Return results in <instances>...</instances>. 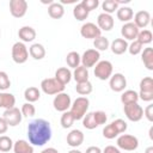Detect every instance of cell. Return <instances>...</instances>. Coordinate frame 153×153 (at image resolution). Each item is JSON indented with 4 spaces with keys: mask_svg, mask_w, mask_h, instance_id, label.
Returning a JSON list of instances; mask_svg holds the SVG:
<instances>
[{
    "mask_svg": "<svg viewBox=\"0 0 153 153\" xmlns=\"http://www.w3.org/2000/svg\"><path fill=\"white\" fill-rule=\"evenodd\" d=\"M139 31L140 30L133 22L124 23L121 27V35H122L123 39H126V41H131V42L135 41L139 35Z\"/></svg>",
    "mask_w": 153,
    "mask_h": 153,
    "instance_id": "14",
    "label": "cell"
},
{
    "mask_svg": "<svg viewBox=\"0 0 153 153\" xmlns=\"http://www.w3.org/2000/svg\"><path fill=\"white\" fill-rule=\"evenodd\" d=\"M66 62H67V66L71 67V68H76L80 66V55L76 53V51H69L66 56Z\"/></svg>",
    "mask_w": 153,
    "mask_h": 153,
    "instance_id": "33",
    "label": "cell"
},
{
    "mask_svg": "<svg viewBox=\"0 0 153 153\" xmlns=\"http://www.w3.org/2000/svg\"><path fill=\"white\" fill-rule=\"evenodd\" d=\"M85 153H102V149L98 146H90L86 148Z\"/></svg>",
    "mask_w": 153,
    "mask_h": 153,
    "instance_id": "50",
    "label": "cell"
},
{
    "mask_svg": "<svg viewBox=\"0 0 153 153\" xmlns=\"http://www.w3.org/2000/svg\"><path fill=\"white\" fill-rule=\"evenodd\" d=\"M114 66L108 60H102L94 66V75L99 80H108L112 75Z\"/></svg>",
    "mask_w": 153,
    "mask_h": 153,
    "instance_id": "6",
    "label": "cell"
},
{
    "mask_svg": "<svg viewBox=\"0 0 153 153\" xmlns=\"http://www.w3.org/2000/svg\"><path fill=\"white\" fill-rule=\"evenodd\" d=\"M88 13H90V12L86 11V8L81 5V2L76 4V5L74 6V8H73V16H74V18H75L76 20H79V22H82V20L87 19Z\"/></svg>",
    "mask_w": 153,
    "mask_h": 153,
    "instance_id": "30",
    "label": "cell"
},
{
    "mask_svg": "<svg viewBox=\"0 0 153 153\" xmlns=\"http://www.w3.org/2000/svg\"><path fill=\"white\" fill-rule=\"evenodd\" d=\"M140 92L153 93V79L151 76H145L140 81Z\"/></svg>",
    "mask_w": 153,
    "mask_h": 153,
    "instance_id": "36",
    "label": "cell"
},
{
    "mask_svg": "<svg viewBox=\"0 0 153 153\" xmlns=\"http://www.w3.org/2000/svg\"><path fill=\"white\" fill-rule=\"evenodd\" d=\"M68 153H82V152H80L79 149H76V148H73V149H71Z\"/></svg>",
    "mask_w": 153,
    "mask_h": 153,
    "instance_id": "54",
    "label": "cell"
},
{
    "mask_svg": "<svg viewBox=\"0 0 153 153\" xmlns=\"http://www.w3.org/2000/svg\"><path fill=\"white\" fill-rule=\"evenodd\" d=\"M115 25V20L112 18L111 14L108 13H100L97 18V26L99 27V30L102 31H110Z\"/></svg>",
    "mask_w": 153,
    "mask_h": 153,
    "instance_id": "16",
    "label": "cell"
},
{
    "mask_svg": "<svg viewBox=\"0 0 153 153\" xmlns=\"http://www.w3.org/2000/svg\"><path fill=\"white\" fill-rule=\"evenodd\" d=\"M102 153H121V151H120V148H117L112 145H109L102 151Z\"/></svg>",
    "mask_w": 153,
    "mask_h": 153,
    "instance_id": "48",
    "label": "cell"
},
{
    "mask_svg": "<svg viewBox=\"0 0 153 153\" xmlns=\"http://www.w3.org/2000/svg\"><path fill=\"white\" fill-rule=\"evenodd\" d=\"M84 139H85V136H84V133H82L81 130H79V129H73V130H71V131L67 134V139H66V140H67V145H68L69 147L76 148V147H79V146L82 145Z\"/></svg>",
    "mask_w": 153,
    "mask_h": 153,
    "instance_id": "15",
    "label": "cell"
},
{
    "mask_svg": "<svg viewBox=\"0 0 153 153\" xmlns=\"http://www.w3.org/2000/svg\"><path fill=\"white\" fill-rule=\"evenodd\" d=\"M12 60L18 63V65H22V63H25L29 59V50L25 45V43L23 42H16L13 45H12Z\"/></svg>",
    "mask_w": 153,
    "mask_h": 153,
    "instance_id": "5",
    "label": "cell"
},
{
    "mask_svg": "<svg viewBox=\"0 0 153 153\" xmlns=\"http://www.w3.org/2000/svg\"><path fill=\"white\" fill-rule=\"evenodd\" d=\"M142 49H143V45L139 42V41H133L130 44H128V51H129V54L130 55H139V54H141V51H142Z\"/></svg>",
    "mask_w": 153,
    "mask_h": 153,
    "instance_id": "41",
    "label": "cell"
},
{
    "mask_svg": "<svg viewBox=\"0 0 153 153\" xmlns=\"http://www.w3.org/2000/svg\"><path fill=\"white\" fill-rule=\"evenodd\" d=\"M65 85L59 82L55 78H45L41 81V90L49 96H56L65 91Z\"/></svg>",
    "mask_w": 153,
    "mask_h": 153,
    "instance_id": "3",
    "label": "cell"
},
{
    "mask_svg": "<svg viewBox=\"0 0 153 153\" xmlns=\"http://www.w3.org/2000/svg\"><path fill=\"white\" fill-rule=\"evenodd\" d=\"M100 33L102 31L94 23H85L80 27V35L86 39H96L100 36Z\"/></svg>",
    "mask_w": 153,
    "mask_h": 153,
    "instance_id": "13",
    "label": "cell"
},
{
    "mask_svg": "<svg viewBox=\"0 0 153 153\" xmlns=\"http://www.w3.org/2000/svg\"><path fill=\"white\" fill-rule=\"evenodd\" d=\"M13 152L14 153H33V146L26 140H17L13 143Z\"/></svg>",
    "mask_w": 153,
    "mask_h": 153,
    "instance_id": "21",
    "label": "cell"
},
{
    "mask_svg": "<svg viewBox=\"0 0 153 153\" xmlns=\"http://www.w3.org/2000/svg\"><path fill=\"white\" fill-rule=\"evenodd\" d=\"M109 48L111 49V51L115 55H122L128 50V42L126 39H123V38H115L110 43Z\"/></svg>",
    "mask_w": 153,
    "mask_h": 153,
    "instance_id": "19",
    "label": "cell"
},
{
    "mask_svg": "<svg viewBox=\"0 0 153 153\" xmlns=\"http://www.w3.org/2000/svg\"><path fill=\"white\" fill-rule=\"evenodd\" d=\"M103 136H104L105 139L111 140V139L117 137V136H118V133L115 130V128H114V127L111 126V123H110V124H108V126H105V127L103 128Z\"/></svg>",
    "mask_w": 153,
    "mask_h": 153,
    "instance_id": "44",
    "label": "cell"
},
{
    "mask_svg": "<svg viewBox=\"0 0 153 153\" xmlns=\"http://www.w3.org/2000/svg\"><path fill=\"white\" fill-rule=\"evenodd\" d=\"M136 41H139L142 45L149 44V43L153 41L152 31H149V30H147V29H143V30L139 31V35H137V37H136Z\"/></svg>",
    "mask_w": 153,
    "mask_h": 153,
    "instance_id": "34",
    "label": "cell"
},
{
    "mask_svg": "<svg viewBox=\"0 0 153 153\" xmlns=\"http://www.w3.org/2000/svg\"><path fill=\"white\" fill-rule=\"evenodd\" d=\"M126 117L131 122H139L143 117V109L139 103H131L123 106Z\"/></svg>",
    "mask_w": 153,
    "mask_h": 153,
    "instance_id": "7",
    "label": "cell"
},
{
    "mask_svg": "<svg viewBox=\"0 0 153 153\" xmlns=\"http://www.w3.org/2000/svg\"><path fill=\"white\" fill-rule=\"evenodd\" d=\"M92 90H93V86H92V84H91L90 80L88 81H85V82H79L75 86L76 93L80 94V96H82V97H86L87 94H90L92 92Z\"/></svg>",
    "mask_w": 153,
    "mask_h": 153,
    "instance_id": "31",
    "label": "cell"
},
{
    "mask_svg": "<svg viewBox=\"0 0 153 153\" xmlns=\"http://www.w3.org/2000/svg\"><path fill=\"white\" fill-rule=\"evenodd\" d=\"M48 14L53 19H60V18H62L63 14H65L63 5H61L60 2H53V4H50L48 6Z\"/></svg>",
    "mask_w": 153,
    "mask_h": 153,
    "instance_id": "23",
    "label": "cell"
},
{
    "mask_svg": "<svg viewBox=\"0 0 153 153\" xmlns=\"http://www.w3.org/2000/svg\"><path fill=\"white\" fill-rule=\"evenodd\" d=\"M111 126L115 128V130L118 133V135L122 134V133H124V131L127 130V128H128L127 122H126L124 120H122V118H117V120L112 121V122H111Z\"/></svg>",
    "mask_w": 153,
    "mask_h": 153,
    "instance_id": "42",
    "label": "cell"
},
{
    "mask_svg": "<svg viewBox=\"0 0 153 153\" xmlns=\"http://www.w3.org/2000/svg\"><path fill=\"white\" fill-rule=\"evenodd\" d=\"M109 86L114 92H123L127 87V79L122 73H115L109 79Z\"/></svg>",
    "mask_w": 153,
    "mask_h": 153,
    "instance_id": "12",
    "label": "cell"
},
{
    "mask_svg": "<svg viewBox=\"0 0 153 153\" xmlns=\"http://www.w3.org/2000/svg\"><path fill=\"white\" fill-rule=\"evenodd\" d=\"M82 126L86 128V129H96L98 127V124L96 123L94 121V117H93V112H86V115L82 117Z\"/></svg>",
    "mask_w": 153,
    "mask_h": 153,
    "instance_id": "38",
    "label": "cell"
},
{
    "mask_svg": "<svg viewBox=\"0 0 153 153\" xmlns=\"http://www.w3.org/2000/svg\"><path fill=\"white\" fill-rule=\"evenodd\" d=\"M55 79L59 82H61L62 85L66 86L72 80V72H71V69L67 68V67H60V68H57L56 72H55Z\"/></svg>",
    "mask_w": 153,
    "mask_h": 153,
    "instance_id": "20",
    "label": "cell"
},
{
    "mask_svg": "<svg viewBox=\"0 0 153 153\" xmlns=\"http://www.w3.org/2000/svg\"><path fill=\"white\" fill-rule=\"evenodd\" d=\"M93 117H94V121H96V123L98 124V127L102 126V124H105L106 121H108L106 114H105L104 111H102V110L93 111Z\"/></svg>",
    "mask_w": 153,
    "mask_h": 153,
    "instance_id": "45",
    "label": "cell"
},
{
    "mask_svg": "<svg viewBox=\"0 0 153 153\" xmlns=\"http://www.w3.org/2000/svg\"><path fill=\"white\" fill-rule=\"evenodd\" d=\"M134 24L137 26V29L140 30V29H145V27H147L148 26V24H149V22H151V14H149V12L148 11H139V12H136L135 14H134Z\"/></svg>",
    "mask_w": 153,
    "mask_h": 153,
    "instance_id": "17",
    "label": "cell"
},
{
    "mask_svg": "<svg viewBox=\"0 0 153 153\" xmlns=\"http://www.w3.org/2000/svg\"><path fill=\"white\" fill-rule=\"evenodd\" d=\"M88 69L85 68L84 66H79L74 69V72L72 73V78L76 81V84L79 82H85V81H88Z\"/></svg>",
    "mask_w": 153,
    "mask_h": 153,
    "instance_id": "26",
    "label": "cell"
},
{
    "mask_svg": "<svg viewBox=\"0 0 153 153\" xmlns=\"http://www.w3.org/2000/svg\"><path fill=\"white\" fill-rule=\"evenodd\" d=\"M99 59H100L99 51H97L96 49H87L84 51L82 56H80V62H81V66L88 69L91 67H94L99 62Z\"/></svg>",
    "mask_w": 153,
    "mask_h": 153,
    "instance_id": "9",
    "label": "cell"
},
{
    "mask_svg": "<svg viewBox=\"0 0 153 153\" xmlns=\"http://www.w3.org/2000/svg\"><path fill=\"white\" fill-rule=\"evenodd\" d=\"M93 47H94V49L97 51H104V50L109 49L110 42H109V39L106 37H104V36L100 35L99 37H97L96 39H93Z\"/></svg>",
    "mask_w": 153,
    "mask_h": 153,
    "instance_id": "32",
    "label": "cell"
},
{
    "mask_svg": "<svg viewBox=\"0 0 153 153\" xmlns=\"http://www.w3.org/2000/svg\"><path fill=\"white\" fill-rule=\"evenodd\" d=\"M148 134H149V139H151V140H153V127H151V128H149Z\"/></svg>",
    "mask_w": 153,
    "mask_h": 153,
    "instance_id": "53",
    "label": "cell"
},
{
    "mask_svg": "<svg viewBox=\"0 0 153 153\" xmlns=\"http://www.w3.org/2000/svg\"><path fill=\"white\" fill-rule=\"evenodd\" d=\"M81 5L86 8L87 12H91V11L96 10L99 6V1L98 0H82L81 1Z\"/></svg>",
    "mask_w": 153,
    "mask_h": 153,
    "instance_id": "46",
    "label": "cell"
},
{
    "mask_svg": "<svg viewBox=\"0 0 153 153\" xmlns=\"http://www.w3.org/2000/svg\"><path fill=\"white\" fill-rule=\"evenodd\" d=\"M16 104V97L12 93L8 92H0V108H4L5 110L14 108Z\"/></svg>",
    "mask_w": 153,
    "mask_h": 153,
    "instance_id": "24",
    "label": "cell"
},
{
    "mask_svg": "<svg viewBox=\"0 0 153 153\" xmlns=\"http://www.w3.org/2000/svg\"><path fill=\"white\" fill-rule=\"evenodd\" d=\"M116 143H117V148H121V149L128 151V152L135 151L139 147L137 137L134 135H130V134H121L117 137Z\"/></svg>",
    "mask_w": 153,
    "mask_h": 153,
    "instance_id": "4",
    "label": "cell"
},
{
    "mask_svg": "<svg viewBox=\"0 0 153 153\" xmlns=\"http://www.w3.org/2000/svg\"><path fill=\"white\" fill-rule=\"evenodd\" d=\"M27 11L26 0H11L10 1V12L14 18H23Z\"/></svg>",
    "mask_w": 153,
    "mask_h": 153,
    "instance_id": "11",
    "label": "cell"
},
{
    "mask_svg": "<svg viewBox=\"0 0 153 153\" xmlns=\"http://www.w3.org/2000/svg\"><path fill=\"white\" fill-rule=\"evenodd\" d=\"M74 121H75V120H74V117L72 116V114H71L69 111L62 112L61 118H60V123H61V127H62V128H65V129L71 128V127L73 126Z\"/></svg>",
    "mask_w": 153,
    "mask_h": 153,
    "instance_id": "37",
    "label": "cell"
},
{
    "mask_svg": "<svg viewBox=\"0 0 153 153\" xmlns=\"http://www.w3.org/2000/svg\"><path fill=\"white\" fill-rule=\"evenodd\" d=\"M139 100V94L134 90H126L121 94V102L123 105L131 104V103H137Z\"/></svg>",
    "mask_w": 153,
    "mask_h": 153,
    "instance_id": "28",
    "label": "cell"
},
{
    "mask_svg": "<svg viewBox=\"0 0 153 153\" xmlns=\"http://www.w3.org/2000/svg\"><path fill=\"white\" fill-rule=\"evenodd\" d=\"M141 60L148 71H153V48L147 47L141 51Z\"/></svg>",
    "mask_w": 153,
    "mask_h": 153,
    "instance_id": "25",
    "label": "cell"
},
{
    "mask_svg": "<svg viewBox=\"0 0 153 153\" xmlns=\"http://www.w3.org/2000/svg\"><path fill=\"white\" fill-rule=\"evenodd\" d=\"M27 139L32 146H44L51 139V127L47 120L36 118L27 126Z\"/></svg>",
    "mask_w": 153,
    "mask_h": 153,
    "instance_id": "1",
    "label": "cell"
},
{
    "mask_svg": "<svg viewBox=\"0 0 153 153\" xmlns=\"http://www.w3.org/2000/svg\"><path fill=\"white\" fill-rule=\"evenodd\" d=\"M116 16H117V19L123 22V23H128L133 19L134 17V11L131 7H128V6H121L117 8L116 11Z\"/></svg>",
    "mask_w": 153,
    "mask_h": 153,
    "instance_id": "22",
    "label": "cell"
},
{
    "mask_svg": "<svg viewBox=\"0 0 153 153\" xmlns=\"http://www.w3.org/2000/svg\"><path fill=\"white\" fill-rule=\"evenodd\" d=\"M7 129H8L7 123L5 122V120H4L2 117H0V135L5 134V133L7 131Z\"/></svg>",
    "mask_w": 153,
    "mask_h": 153,
    "instance_id": "49",
    "label": "cell"
},
{
    "mask_svg": "<svg viewBox=\"0 0 153 153\" xmlns=\"http://www.w3.org/2000/svg\"><path fill=\"white\" fill-rule=\"evenodd\" d=\"M145 153H153V146H149L145 149Z\"/></svg>",
    "mask_w": 153,
    "mask_h": 153,
    "instance_id": "52",
    "label": "cell"
},
{
    "mask_svg": "<svg viewBox=\"0 0 153 153\" xmlns=\"http://www.w3.org/2000/svg\"><path fill=\"white\" fill-rule=\"evenodd\" d=\"M0 37H1V32H0Z\"/></svg>",
    "mask_w": 153,
    "mask_h": 153,
    "instance_id": "55",
    "label": "cell"
},
{
    "mask_svg": "<svg viewBox=\"0 0 153 153\" xmlns=\"http://www.w3.org/2000/svg\"><path fill=\"white\" fill-rule=\"evenodd\" d=\"M102 8L104 11V13L111 14L115 11H117L118 8V4L116 2V0H104L102 2Z\"/></svg>",
    "mask_w": 153,
    "mask_h": 153,
    "instance_id": "39",
    "label": "cell"
},
{
    "mask_svg": "<svg viewBox=\"0 0 153 153\" xmlns=\"http://www.w3.org/2000/svg\"><path fill=\"white\" fill-rule=\"evenodd\" d=\"M41 153H59V151L54 147H48V148H44Z\"/></svg>",
    "mask_w": 153,
    "mask_h": 153,
    "instance_id": "51",
    "label": "cell"
},
{
    "mask_svg": "<svg viewBox=\"0 0 153 153\" xmlns=\"http://www.w3.org/2000/svg\"><path fill=\"white\" fill-rule=\"evenodd\" d=\"M143 116L149 122H153V104H149L146 106V109L143 110Z\"/></svg>",
    "mask_w": 153,
    "mask_h": 153,
    "instance_id": "47",
    "label": "cell"
},
{
    "mask_svg": "<svg viewBox=\"0 0 153 153\" xmlns=\"http://www.w3.org/2000/svg\"><path fill=\"white\" fill-rule=\"evenodd\" d=\"M18 37L23 43H29V42H32L36 38V31L32 26L25 25V26H22L19 29Z\"/></svg>",
    "mask_w": 153,
    "mask_h": 153,
    "instance_id": "18",
    "label": "cell"
},
{
    "mask_svg": "<svg viewBox=\"0 0 153 153\" xmlns=\"http://www.w3.org/2000/svg\"><path fill=\"white\" fill-rule=\"evenodd\" d=\"M29 54L35 60H42L45 56V48L41 43H33L29 48Z\"/></svg>",
    "mask_w": 153,
    "mask_h": 153,
    "instance_id": "27",
    "label": "cell"
},
{
    "mask_svg": "<svg viewBox=\"0 0 153 153\" xmlns=\"http://www.w3.org/2000/svg\"><path fill=\"white\" fill-rule=\"evenodd\" d=\"M13 141L7 135H0V152H10L13 148Z\"/></svg>",
    "mask_w": 153,
    "mask_h": 153,
    "instance_id": "35",
    "label": "cell"
},
{
    "mask_svg": "<svg viewBox=\"0 0 153 153\" xmlns=\"http://www.w3.org/2000/svg\"><path fill=\"white\" fill-rule=\"evenodd\" d=\"M2 118L5 120V122L7 123L8 127H16L22 122L23 115H22L20 110L14 106V108L5 110L4 114H2Z\"/></svg>",
    "mask_w": 153,
    "mask_h": 153,
    "instance_id": "10",
    "label": "cell"
},
{
    "mask_svg": "<svg viewBox=\"0 0 153 153\" xmlns=\"http://www.w3.org/2000/svg\"><path fill=\"white\" fill-rule=\"evenodd\" d=\"M10 86H11V80L8 74L4 71H0V90L6 91L7 88H10Z\"/></svg>",
    "mask_w": 153,
    "mask_h": 153,
    "instance_id": "43",
    "label": "cell"
},
{
    "mask_svg": "<svg viewBox=\"0 0 153 153\" xmlns=\"http://www.w3.org/2000/svg\"><path fill=\"white\" fill-rule=\"evenodd\" d=\"M20 112H22V115L24 116V117H32V116H35V114H36V108H35V105L32 104V103H24L23 105H22V109H20Z\"/></svg>",
    "mask_w": 153,
    "mask_h": 153,
    "instance_id": "40",
    "label": "cell"
},
{
    "mask_svg": "<svg viewBox=\"0 0 153 153\" xmlns=\"http://www.w3.org/2000/svg\"><path fill=\"white\" fill-rule=\"evenodd\" d=\"M90 106V100L87 97H78L75 98V100L72 103L71 108H69V112L72 114V116L74 117L75 121L82 120V117L86 115L87 110Z\"/></svg>",
    "mask_w": 153,
    "mask_h": 153,
    "instance_id": "2",
    "label": "cell"
},
{
    "mask_svg": "<svg viewBox=\"0 0 153 153\" xmlns=\"http://www.w3.org/2000/svg\"><path fill=\"white\" fill-rule=\"evenodd\" d=\"M39 97H41V91L35 86H30L24 91V98L26 99L27 103H35L39 99Z\"/></svg>",
    "mask_w": 153,
    "mask_h": 153,
    "instance_id": "29",
    "label": "cell"
},
{
    "mask_svg": "<svg viewBox=\"0 0 153 153\" xmlns=\"http://www.w3.org/2000/svg\"><path fill=\"white\" fill-rule=\"evenodd\" d=\"M72 105V99H71V96L66 92H61V93H57L55 97H54V100H53V106L56 111H60V112H65V111H68V109L71 108Z\"/></svg>",
    "mask_w": 153,
    "mask_h": 153,
    "instance_id": "8",
    "label": "cell"
}]
</instances>
